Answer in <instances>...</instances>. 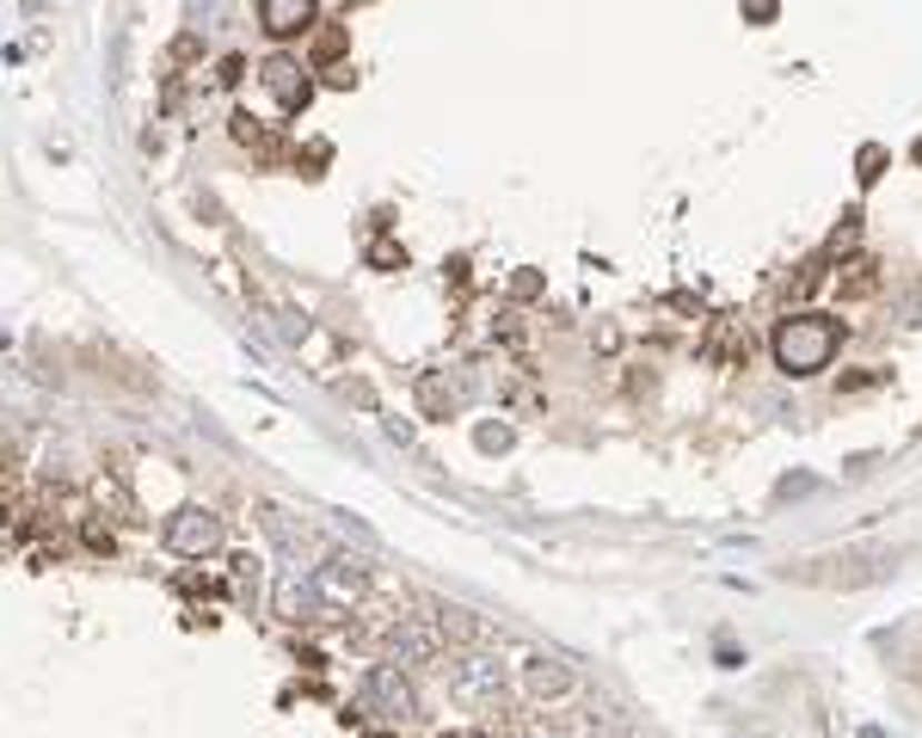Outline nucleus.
<instances>
[{
	"mask_svg": "<svg viewBox=\"0 0 922 738\" xmlns=\"http://www.w3.org/2000/svg\"><path fill=\"white\" fill-rule=\"evenodd\" d=\"M369 265H407V252H400V247H388V240H382V247H369Z\"/></svg>",
	"mask_w": 922,
	"mask_h": 738,
	"instance_id": "obj_13",
	"label": "nucleus"
},
{
	"mask_svg": "<svg viewBox=\"0 0 922 738\" xmlns=\"http://www.w3.org/2000/svg\"><path fill=\"white\" fill-rule=\"evenodd\" d=\"M382 652H388V665H437L443 628H431V621H419V616H400L394 628L382 634Z\"/></svg>",
	"mask_w": 922,
	"mask_h": 738,
	"instance_id": "obj_6",
	"label": "nucleus"
},
{
	"mask_svg": "<svg viewBox=\"0 0 922 738\" xmlns=\"http://www.w3.org/2000/svg\"><path fill=\"white\" fill-rule=\"evenodd\" d=\"M264 87H271L283 106H308V80L290 56H271V62H264Z\"/></svg>",
	"mask_w": 922,
	"mask_h": 738,
	"instance_id": "obj_9",
	"label": "nucleus"
},
{
	"mask_svg": "<svg viewBox=\"0 0 922 738\" xmlns=\"http://www.w3.org/2000/svg\"><path fill=\"white\" fill-rule=\"evenodd\" d=\"M449 701L468 714H504L511 708V689H504V665L492 652H461V659L443 665Z\"/></svg>",
	"mask_w": 922,
	"mask_h": 738,
	"instance_id": "obj_2",
	"label": "nucleus"
},
{
	"mask_svg": "<svg viewBox=\"0 0 922 738\" xmlns=\"http://www.w3.org/2000/svg\"><path fill=\"white\" fill-rule=\"evenodd\" d=\"M369 738H394V732H369Z\"/></svg>",
	"mask_w": 922,
	"mask_h": 738,
	"instance_id": "obj_19",
	"label": "nucleus"
},
{
	"mask_svg": "<svg viewBox=\"0 0 922 738\" xmlns=\"http://www.w3.org/2000/svg\"><path fill=\"white\" fill-rule=\"evenodd\" d=\"M357 714L388 720V726H407L412 714H419V696H412V684L400 677V665H369L363 684H357Z\"/></svg>",
	"mask_w": 922,
	"mask_h": 738,
	"instance_id": "obj_3",
	"label": "nucleus"
},
{
	"mask_svg": "<svg viewBox=\"0 0 922 738\" xmlns=\"http://www.w3.org/2000/svg\"><path fill=\"white\" fill-rule=\"evenodd\" d=\"M369 591V560H357V554H327L314 567V604L327 609V616H344V609H357Z\"/></svg>",
	"mask_w": 922,
	"mask_h": 738,
	"instance_id": "obj_4",
	"label": "nucleus"
},
{
	"mask_svg": "<svg viewBox=\"0 0 922 738\" xmlns=\"http://www.w3.org/2000/svg\"><path fill=\"white\" fill-rule=\"evenodd\" d=\"M572 684H579V677H572L560 659H548V652L523 659V689H529L535 701H560V696H572Z\"/></svg>",
	"mask_w": 922,
	"mask_h": 738,
	"instance_id": "obj_7",
	"label": "nucleus"
},
{
	"mask_svg": "<svg viewBox=\"0 0 922 738\" xmlns=\"http://www.w3.org/2000/svg\"><path fill=\"white\" fill-rule=\"evenodd\" d=\"M836 345H843V327L830 315H793L775 327V363L788 376H818V369H830Z\"/></svg>",
	"mask_w": 922,
	"mask_h": 738,
	"instance_id": "obj_1",
	"label": "nucleus"
},
{
	"mask_svg": "<svg viewBox=\"0 0 922 738\" xmlns=\"http://www.w3.org/2000/svg\"><path fill=\"white\" fill-rule=\"evenodd\" d=\"M504 443H511V431H504V425H499V431H492V425L480 431V449H504Z\"/></svg>",
	"mask_w": 922,
	"mask_h": 738,
	"instance_id": "obj_15",
	"label": "nucleus"
},
{
	"mask_svg": "<svg viewBox=\"0 0 922 738\" xmlns=\"http://www.w3.org/2000/svg\"><path fill=\"white\" fill-rule=\"evenodd\" d=\"M87 548L92 554H111V529L106 523H87Z\"/></svg>",
	"mask_w": 922,
	"mask_h": 738,
	"instance_id": "obj_14",
	"label": "nucleus"
},
{
	"mask_svg": "<svg viewBox=\"0 0 922 738\" xmlns=\"http://www.w3.org/2000/svg\"><path fill=\"white\" fill-rule=\"evenodd\" d=\"M523 738H567V732H548V726H535V732H523Z\"/></svg>",
	"mask_w": 922,
	"mask_h": 738,
	"instance_id": "obj_17",
	"label": "nucleus"
},
{
	"mask_svg": "<svg viewBox=\"0 0 922 738\" xmlns=\"http://www.w3.org/2000/svg\"><path fill=\"white\" fill-rule=\"evenodd\" d=\"M437 616H443V621H437L443 634H455V640H480V621L468 616V609H437Z\"/></svg>",
	"mask_w": 922,
	"mask_h": 738,
	"instance_id": "obj_11",
	"label": "nucleus"
},
{
	"mask_svg": "<svg viewBox=\"0 0 922 738\" xmlns=\"http://www.w3.org/2000/svg\"><path fill=\"white\" fill-rule=\"evenodd\" d=\"M744 13L751 19H775V0H744Z\"/></svg>",
	"mask_w": 922,
	"mask_h": 738,
	"instance_id": "obj_16",
	"label": "nucleus"
},
{
	"mask_svg": "<svg viewBox=\"0 0 922 738\" xmlns=\"http://www.w3.org/2000/svg\"><path fill=\"white\" fill-rule=\"evenodd\" d=\"M449 738H480V732H449Z\"/></svg>",
	"mask_w": 922,
	"mask_h": 738,
	"instance_id": "obj_18",
	"label": "nucleus"
},
{
	"mask_svg": "<svg viewBox=\"0 0 922 738\" xmlns=\"http://www.w3.org/2000/svg\"><path fill=\"white\" fill-rule=\"evenodd\" d=\"M160 541H167V554H179V560H210V554L222 548V517L203 511V505H179V511L160 523Z\"/></svg>",
	"mask_w": 922,
	"mask_h": 738,
	"instance_id": "obj_5",
	"label": "nucleus"
},
{
	"mask_svg": "<svg viewBox=\"0 0 922 738\" xmlns=\"http://www.w3.org/2000/svg\"><path fill=\"white\" fill-rule=\"evenodd\" d=\"M344 50V31H320V43H314V62H332V56Z\"/></svg>",
	"mask_w": 922,
	"mask_h": 738,
	"instance_id": "obj_12",
	"label": "nucleus"
},
{
	"mask_svg": "<svg viewBox=\"0 0 922 738\" xmlns=\"http://www.w3.org/2000/svg\"><path fill=\"white\" fill-rule=\"evenodd\" d=\"M419 400H424V412H455L461 400H468V388L449 382V376H424V382H419Z\"/></svg>",
	"mask_w": 922,
	"mask_h": 738,
	"instance_id": "obj_10",
	"label": "nucleus"
},
{
	"mask_svg": "<svg viewBox=\"0 0 922 738\" xmlns=\"http://www.w3.org/2000/svg\"><path fill=\"white\" fill-rule=\"evenodd\" d=\"M259 26L271 38H302L314 26V0H259Z\"/></svg>",
	"mask_w": 922,
	"mask_h": 738,
	"instance_id": "obj_8",
	"label": "nucleus"
}]
</instances>
